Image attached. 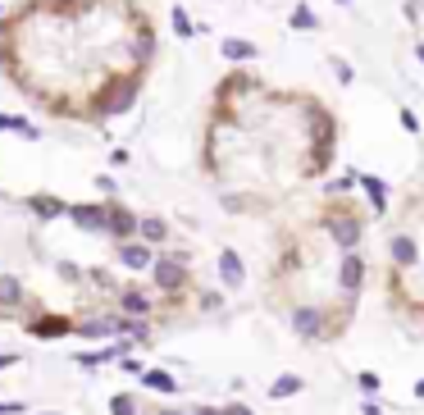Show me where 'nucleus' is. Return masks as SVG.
Here are the masks:
<instances>
[{
	"mask_svg": "<svg viewBox=\"0 0 424 415\" xmlns=\"http://www.w3.org/2000/svg\"><path fill=\"white\" fill-rule=\"evenodd\" d=\"M28 206H33L37 210V215H42V219H55V215H64V201H55V197H33V201H28Z\"/></svg>",
	"mask_w": 424,
	"mask_h": 415,
	"instance_id": "obj_13",
	"label": "nucleus"
},
{
	"mask_svg": "<svg viewBox=\"0 0 424 415\" xmlns=\"http://www.w3.org/2000/svg\"><path fill=\"white\" fill-rule=\"evenodd\" d=\"M69 219H73L78 229L109 233V206H69Z\"/></svg>",
	"mask_w": 424,
	"mask_h": 415,
	"instance_id": "obj_3",
	"label": "nucleus"
},
{
	"mask_svg": "<svg viewBox=\"0 0 424 415\" xmlns=\"http://www.w3.org/2000/svg\"><path fill=\"white\" fill-rule=\"evenodd\" d=\"M224 411H229V415H251L247 406H238V402H233V406H224Z\"/></svg>",
	"mask_w": 424,
	"mask_h": 415,
	"instance_id": "obj_23",
	"label": "nucleus"
},
{
	"mask_svg": "<svg viewBox=\"0 0 424 415\" xmlns=\"http://www.w3.org/2000/svg\"><path fill=\"white\" fill-rule=\"evenodd\" d=\"M14 361H19V356H0V370H10V365H14Z\"/></svg>",
	"mask_w": 424,
	"mask_h": 415,
	"instance_id": "obj_24",
	"label": "nucleus"
},
{
	"mask_svg": "<svg viewBox=\"0 0 424 415\" xmlns=\"http://www.w3.org/2000/svg\"><path fill=\"white\" fill-rule=\"evenodd\" d=\"M155 283H160L164 292H178V288L187 283V251L160 256V261H155Z\"/></svg>",
	"mask_w": 424,
	"mask_h": 415,
	"instance_id": "obj_2",
	"label": "nucleus"
},
{
	"mask_svg": "<svg viewBox=\"0 0 424 415\" xmlns=\"http://www.w3.org/2000/svg\"><path fill=\"white\" fill-rule=\"evenodd\" d=\"M109 411H114V415H137V406H132V397H114Z\"/></svg>",
	"mask_w": 424,
	"mask_h": 415,
	"instance_id": "obj_20",
	"label": "nucleus"
},
{
	"mask_svg": "<svg viewBox=\"0 0 424 415\" xmlns=\"http://www.w3.org/2000/svg\"><path fill=\"white\" fill-rule=\"evenodd\" d=\"M360 388H365V393H374V388H379V374H370V370H360Z\"/></svg>",
	"mask_w": 424,
	"mask_h": 415,
	"instance_id": "obj_21",
	"label": "nucleus"
},
{
	"mask_svg": "<svg viewBox=\"0 0 424 415\" xmlns=\"http://www.w3.org/2000/svg\"><path fill=\"white\" fill-rule=\"evenodd\" d=\"M219 279H224L229 288H238L242 279H247V270H242V256H238V251H224V256H219Z\"/></svg>",
	"mask_w": 424,
	"mask_h": 415,
	"instance_id": "obj_8",
	"label": "nucleus"
},
{
	"mask_svg": "<svg viewBox=\"0 0 424 415\" xmlns=\"http://www.w3.org/2000/svg\"><path fill=\"white\" fill-rule=\"evenodd\" d=\"M155 55V28L132 0H23L0 23V60L28 96L73 114L132 105Z\"/></svg>",
	"mask_w": 424,
	"mask_h": 415,
	"instance_id": "obj_1",
	"label": "nucleus"
},
{
	"mask_svg": "<svg viewBox=\"0 0 424 415\" xmlns=\"http://www.w3.org/2000/svg\"><path fill=\"white\" fill-rule=\"evenodd\" d=\"M51 415H55V411H51Z\"/></svg>",
	"mask_w": 424,
	"mask_h": 415,
	"instance_id": "obj_28",
	"label": "nucleus"
},
{
	"mask_svg": "<svg viewBox=\"0 0 424 415\" xmlns=\"http://www.w3.org/2000/svg\"><path fill=\"white\" fill-rule=\"evenodd\" d=\"M392 261H397V265H415V261H420V251H415V242L406 238V233H402V238H392Z\"/></svg>",
	"mask_w": 424,
	"mask_h": 415,
	"instance_id": "obj_12",
	"label": "nucleus"
},
{
	"mask_svg": "<svg viewBox=\"0 0 424 415\" xmlns=\"http://www.w3.org/2000/svg\"><path fill=\"white\" fill-rule=\"evenodd\" d=\"M141 383H146V388H155V393H174V379H169L164 370H146V374H141Z\"/></svg>",
	"mask_w": 424,
	"mask_h": 415,
	"instance_id": "obj_16",
	"label": "nucleus"
},
{
	"mask_svg": "<svg viewBox=\"0 0 424 415\" xmlns=\"http://www.w3.org/2000/svg\"><path fill=\"white\" fill-rule=\"evenodd\" d=\"M192 415H229V411H215V406H196Z\"/></svg>",
	"mask_w": 424,
	"mask_h": 415,
	"instance_id": "obj_22",
	"label": "nucleus"
},
{
	"mask_svg": "<svg viewBox=\"0 0 424 415\" xmlns=\"http://www.w3.org/2000/svg\"><path fill=\"white\" fill-rule=\"evenodd\" d=\"M69 328H78V324H69V319H42V324H33V333L37 338H55V333H69Z\"/></svg>",
	"mask_w": 424,
	"mask_h": 415,
	"instance_id": "obj_14",
	"label": "nucleus"
},
{
	"mask_svg": "<svg viewBox=\"0 0 424 415\" xmlns=\"http://www.w3.org/2000/svg\"><path fill=\"white\" fill-rule=\"evenodd\" d=\"M328 233H333V242L342 247V251H356V242H360V219H351V215L328 219Z\"/></svg>",
	"mask_w": 424,
	"mask_h": 415,
	"instance_id": "obj_5",
	"label": "nucleus"
},
{
	"mask_svg": "<svg viewBox=\"0 0 424 415\" xmlns=\"http://www.w3.org/2000/svg\"><path fill=\"white\" fill-rule=\"evenodd\" d=\"M292 328L301 333V338H319L324 333V310H315V306H301L292 315Z\"/></svg>",
	"mask_w": 424,
	"mask_h": 415,
	"instance_id": "obj_6",
	"label": "nucleus"
},
{
	"mask_svg": "<svg viewBox=\"0 0 424 415\" xmlns=\"http://www.w3.org/2000/svg\"><path fill=\"white\" fill-rule=\"evenodd\" d=\"M160 415H183V411H174V406H169V411H160Z\"/></svg>",
	"mask_w": 424,
	"mask_h": 415,
	"instance_id": "obj_27",
	"label": "nucleus"
},
{
	"mask_svg": "<svg viewBox=\"0 0 424 415\" xmlns=\"http://www.w3.org/2000/svg\"><path fill=\"white\" fill-rule=\"evenodd\" d=\"M415 397H424V379H420V383H415Z\"/></svg>",
	"mask_w": 424,
	"mask_h": 415,
	"instance_id": "obj_25",
	"label": "nucleus"
},
{
	"mask_svg": "<svg viewBox=\"0 0 424 415\" xmlns=\"http://www.w3.org/2000/svg\"><path fill=\"white\" fill-rule=\"evenodd\" d=\"M297 393H301V374H279L270 383V397H279V402L283 397H297Z\"/></svg>",
	"mask_w": 424,
	"mask_h": 415,
	"instance_id": "obj_11",
	"label": "nucleus"
},
{
	"mask_svg": "<svg viewBox=\"0 0 424 415\" xmlns=\"http://www.w3.org/2000/svg\"><path fill=\"white\" fill-rule=\"evenodd\" d=\"M119 261L128 265V270H146V265H155V256H151L146 242H123V247H119Z\"/></svg>",
	"mask_w": 424,
	"mask_h": 415,
	"instance_id": "obj_7",
	"label": "nucleus"
},
{
	"mask_svg": "<svg viewBox=\"0 0 424 415\" xmlns=\"http://www.w3.org/2000/svg\"><path fill=\"white\" fill-rule=\"evenodd\" d=\"M141 238H146V242H164V224H160V219H141Z\"/></svg>",
	"mask_w": 424,
	"mask_h": 415,
	"instance_id": "obj_18",
	"label": "nucleus"
},
{
	"mask_svg": "<svg viewBox=\"0 0 424 415\" xmlns=\"http://www.w3.org/2000/svg\"><path fill=\"white\" fill-rule=\"evenodd\" d=\"M119 306H123V310H132V315H146V310H151V301H146L141 292H132V288H128V292L119 297Z\"/></svg>",
	"mask_w": 424,
	"mask_h": 415,
	"instance_id": "obj_17",
	"label": "nucleus"
},
{
	"mask_svg": "<svg viewBox=\"0 0 424 415\" xmlns=\"http://www.w3.org/2000/svg\"><path fill=\"white\" fill-rule=\"evenodd\" d=\"M132 229H141V219H132V215H128V210H123V206H109V233H114V238L123 242V238H128Z\"/></svg>",
	"mask_w": 424,
	"mask_h": 415,
	"instance_id": "obj_9",
	"label": "nucleus"
},
{
	"mask_svg": "<svg viewBox=\"0 0 424 415\" xmlns=\"http://www.w3.org/2000/svg\"><path fill=\"white\" fill-rule=\"evenodd\" d=\"M360 279H365V261H360L356 251H347L342 256V270H337V288L347 297H356L360 292Z\"/></svg>",
	"mask_w": 424,
	"mask_h": 415,
	"instance_id": "obj_4",
	"label": "nucleus"
},
{
	"mask_svg": "<svg viewBox=\"0 0 424 415\" xmlns=\"http://www.w3.org/2000/svg\"><path fill=\"white\" fill-rule=\"evenodd\" d=\"M356 183H360V174H342V178L328 183V192H347V187H356Z\"/></svg>",
	"mask_w": 424,
	"mask_h": 415,
	"instance_id": "obj_19",
	"label": "nucleus"
},
{
	"mask_svg": "<svg viewBox=\"0 0 424 415\" xmlns=\"http://www.w3.org/2000/svg\"><path fill=\"white\" fill-rule=\"evenodd\" d=\"M365 415H379V406H365Z\"/></svg>",
	"mask_w": 424,
	"mask_h": 415,
	"instance_id": "obj_26",
	"label": "nucleus"
},
{
	"mask_svg": "<svg viewBox=\"0 0 424 415\" xmlns=\"http://www.w3.org/2000/svg\"><path fill=\"white\" fill-rule=\"evenodd\" d=\"M19 301H23L19 279H0V306H19Z\"/></svg>",
	"mask_w": 424,
	"mask_h": 415,
	"instance_id": "obj_15",
	"label": "nucleus"
},
{
	"mask_svg": "<svg viewBox=\"0 0 424 415\" xmlns=\"http://www.w3.org/2000/svg\"><path fill=\"white\" fill-rule=\"evenodd\" d=\"M360 187L370 192L374 210H379V215H383V206H388V183H383V178H374V174H360Z\"/></svg>",
	"mask_w": 424,
	"mask_h": 415,
	"instance_id": "obj_10",
	"label": "nucleus"
}]
</instances>
